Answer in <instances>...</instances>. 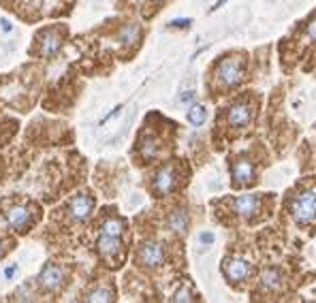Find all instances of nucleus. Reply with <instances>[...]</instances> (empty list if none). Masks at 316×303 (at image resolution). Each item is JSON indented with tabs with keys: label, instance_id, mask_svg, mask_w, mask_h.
Listing matches in <instances>:
<instances>
[{
	"label": "nucleus",
	"instance_id": "f257e3e1",
	"mask_svg": "<svg viewBox=\"0 0 316 303\" xmlns=\"http://www.w3.org/2000/svg\"><path fill=\"white\" fill-rule=\"evenodd\" d=\"M291 214L299 225H310V222H314L316 220V192L308 190L304 194H299L291 205Z\"/></svg>",
	"mask_w": 316,
	"mask_h": 303
},
{
	"label": "nucleus",
	"instance_id": "f03ea898",
	"mask_svg": "<svg viewBox=\"0 0 316 303\" xmlns=\"http://www.w3.org/2000/svg\"><path fill=\"white\" fill-rule=\"evenodd\" d=\"M218 75H220L222 83L237 85L243 79V67L237 58H227V60H222V64L218 67Z\"/></svg>",
	"mask_w": 316,
	"mask_h": 303
},
{
	"label": "nucleus",
	"instance_id": "7ed1b4c3",
	"mask_svg": "<svg viewBox=\"0 0 316 303\" xmlns=\"http://www.w3.org/2000/svg\"><path fill=\"white\" fill-rule=\"evenodd\" d=\"M69 212H71V216H73V220L83 222V220L90 218L92 212H94V201H92L90 197H85V194H77V197L71 199Z\"/></svg>",
	"mask_w": 316,
	"mask_h": 303
},
{
	"label": "nucleus",
	"instance_id": "20e7f679",
	"mask_svg": "<svg viewBox=\"0 0 316 303\" xmlns=\"http://www.w3.org/2000/svg\"><path fill=\"white\" fill-rule=\"evenodd\" d=\"M4 218H6V225L13 230H26L32 225V212L28 207H11L4 214Z\"/></svg>",
	"mask_w": 316,
	"mask_h": 303
},
{
	"label": "nucleus",
	"instance_id": "39448f33",
	"mask_svg": "<svg viewBox=\"0 0 316 303\" xmlns=\"http://www.w3.org/2000/svg\"><path fill=\"white\" fill-rule=\"evenodd\" d=\"M39 282L41 286L45 288V291H58V288L64 284V271L60 269V267H56V265H45L43 267V271H41V276H39Z\"/></svg>",
	"mask_w": 316,
	"mask_h": 303
},
{
	"label": "nucleus",
	"instance_id": "423d86ee",
	"mask_svg": "<svg viewBox=\"0 0 316 303\" xmlns=\"http://www.w3.org/2000/svg\"><path fill=\"white\" fill-rule=\"evenodd\" d=\"M164 261V250L160 243H143L141 250H139V263L146 265V267H158Z\"/></svg>",
	"mask_w": 316,
	"mask_h": 303
},
{
	"label": "nucleus",
	"instance_id": "0eeeda50",
	"mask_svg": "<svg viewBox=\"0 0 316 303\" xmlns=\"http://www.w3.org/2000/svg\"><path fill=\"white\" fill-rule=\"evenodd\" d=\"M222 271H225V276L229 280L241 282V280H246L250 276V263L243 261V258H229L225 267H222Z\"/></svg>",
	"mask_w": 316,
	"mask_h": 303
},
{
	"label": "nucleus",
	"instance_id": "6e6552de",
	"mask_svg": "<svg viewBox=\"0 0 316 303\" xmlns=\"http://www.w3.org/2000/svg\"><path fill=\"white\" fill-rule=\"evenodd\" d=\"M252 118H254V111H252V107L246 103H237L229 109V122H231L233 126H246L252 122Z\"/></svg>",
	"mask_w": 316,
	"mask_h": 303
},
{
	"label": "nucleus",
	"instance_id": "1a4fd4ad",
	"mask_svg": "<svg viewBox=\"0 0 316 303\" xmlns=\"http://www.w3.org/2000/svg\"><path fill=\"white\" fill-rule=\"evenodd\" d=\"M175 188V173L171 167H164L156 173V179H154V190L164 197V194H169L171 190Z\"/></svg>",
	"mask_w": 316,
	"mask_h": 303
},
{
	"label": "nucleus",
	"instance_id": "9d476101",
	"mask_svg": "<svg viewBox=\"0 0 316 303\" xmlns=\"http://www.w3.org/2000/svg\"><path fill=\"white\" fill-rule=\"evenodd\" d=\"M233 207L241 218H252V216L256 214V209H258V199L254 197V194H243V197L235 199Z\"/></svg>",
	"mask_w": 316,
	"mask_h": 303
},
{
	"label": "nucleus",
	"instance_id": "9b49d317",
	"mask_svg": "<svg viewBox=\"0 0 316 303\" xmlns=\"http://www.w3.org/2000/svg\"><path fill=\"white\" fill-rule=\"evenodd\" d=\"M120 237H111V235H100V239H98V252L103 254L105 258H116L118 256V252H120Z\"/></svg>",
	"mask_w": 316,
	"mask_h": 303
},
{
	"label": "nucleus",
	"instance_id": "f8f14e48",
	"mask_svg": "<svg viewBox=\"0 0 316 303\" xmlns=\"http://www.w3.org/2000/svg\"><path fill=\"white\" fill-rule=\"evenodd\" d=\"M261 286L269 293H276L282 288V271L280 269H265L261 276Z\"/></svg>",
	"mask_w": 316,
	"mask_h": 303
},
{
	"label": "nucleus",
	"instance_id": "ddd939ff",
	"mask_svg": "<svg viewBox=\"0 0 316 303\" xmlns=\"http://www.w3.org/2000/svg\"><path fill=\"white\" fill-rule=\"evenodd\" d=\"M233 177H235V184H246V182H252L254 177V167L250 164L248 160H237L235 167H233Z\"/></svg>",
	"mask_w": 316,
	"mask_h": 303
},
{
	"label": "nucleus",
	"instance_id": "4468645a",
	"mask_svg": "<svg viewBox=\"0 0 316 303\" xmlns=\"http://www.w3.org/2000/svg\"><path fill=\"white\" fill-rule=\"evenodd\" d=\"M60 45H62V41H60L58 34L47 32L45 39H43V43H41V54L45 58H52V56H56L60 52Z\"/></svg>",
	"mask_w": 316,
	"mask_h": 303
},
{
	"label": "nucleus",
	"instance_id": "2eb2a0df",
	"mask_svg": "<svg viewBox=\"0 0 316 303\" xmlns=\"http://www.w3.org/2000/svg\"><path fill=\"white\" fill-rule=\"evenodd\" d=\"M169 228L173 230V233H179L184 235L186 230H188V216H186V212H173L169 216Z\"/></svg>",
	"mask_w": 316,
	"mask_h": 303
},
{
	"label": "nucleus",
	"instance_id": "dca6fc26",
	"mask_svg": "<svg viewBox=\"0 0 316 303\" xmlns=\"http://www.w3.org/2000/svg\"><path fill=\"white\" fill-rule=\"evenodd\" d=\"M205 120H207L205 107L192 105V107H190V111H188V122H190V124H192V126H203V124H205Z\"/></svg>",
	"mask_w": 316,
	"mask_h": 303
},
{
	"label": "nucleus",
	"instance_id": "f3484780",
	"mask_svg": "<svg viewBox=\"0 0 316 303\" xmlns=\"http://www.w3.org/2000/svg\"><path fill=\"white\" fill-rule=\"evenodd\" d=\"M85 301H92V303H107V301H113V291H109V288H96V291H92L88 297H85Z\"/></svg>",
	"mask_w": 316,
	"mask_h": 303
},
{
	"label": "nucleus",
	"instance_id": "a211bd4d",
	"mask_svg": "<svg viewBox=\"0 0 316 303\" xmlns=\"http://www.w3.org/2000/svg\"><path fill=\"white\" fill-rule=\"evenodd\" d=\"M103 233H105V235H111V237H120L122 233H124V222L116 220V218L107 220L105 225H103Z\"/></svg>",
	"mask_w": 316,
	"mask_h": 303
},
{
	"label": "nucleus",
	"instance_id": "6ab92c4d",
	"mask_svg": "<svg viewBox=\"0 0 316 303\" xmlns=\"http://www.w3.org/2000/svg\"><path fill=\"white\" fill-rule=\"evenodd\" d=\"M137 37H139V28L137 26H128V28H124V32H122V41H124V43L137 41Z\"/></svg>",
	"mask_w": 316,
	"mask_h": 303
},
{
	"label": "nucleus",
	"instance_id": "aec40b11",
	"mask_svg": "<svg viewBox=\"0 0 316 303\" xmlns=\"http://www.w3.org/2000/svg\"><path fill=\"white\" fill-rule=\"evenodd\" d=\"M171 301H175V303H179V301H182V303H186V301H195V295H192L188 288H182V291H177L173 297H171Z\"/></svg>",
	"mask_w": 316,
	"mask_h": 303
},
{
	"label": "nucleus",
	"instance_id": "412c9836",
	"mask_svg": "<svg viewBox=\"0 0 316 303\" xmlns=\"http://www.w3.org/2000/svg\"><path fill=\"white\" fill-rule=\"evenodd\" d=\"M154 152H156L154 141H146V146H143V156L150 158V156H154Z\"/></svg>",
	"mask_w": 316,
	"mask_h": 303
},
{
	"label": "nucleus",
	"instance_id": "4be33fe9",
	"mask_svg": "<svg viewBox=\"0 0 316 303\" xmlns=\"http://www.w3.org/2000/svg\"><path fill=\"white\" fill-rule=\"evenodd\" d=\"M192 24V21L188 19V17H184V19H173V21H171V26H173V28H188Z\"/></svg>",
	"mask_w": 316,
	"mask_h": 303
},
{
	"label": "nucleus",
	"instance_id": "5701e85b",
	"mask_svg": "<svg viewBox=\"0 0 316 303\" xmlns=\"http://www.w3.org/2000/svg\"><path fill=\"white\" fill-rule=\"evenodd\" d=\"M308 34H310V37L316 41V19H312L310 24H308Z\"/></svg>",
	"mask_w": 316,
	"mask_h": 303
},
{
	"label": "nucleus",
	"instance_id": "b1692460",
	"mask_svg": "<svg viewBox=\"0 0 316 303\" xmlns=\"http://www.w3.org/2000/svg\"><path fill=\"white\" fill-rule=\"evenodd\" d=\"M201 241H203V243H212L214 241V235L212 233H203V235H201Z\"/></svg>",
	"mask_w": 316,
	"mask_h": 303
},
{
	"label": "nucleus",
	"instance_id": "393cba45",
	"mask_svg": "<svg viewBox=\"0 0 316 303\" xmlns=\"http://www.w3.org/2000/svg\"><path fill=\"white\" fill-rule=\"evenodd\" d=\"M0 24H2V30H4V32H11V21H9V19H2Z\"/></svg>",
	"mask_w": 316,
	"mask_h": 303
},
{
	"label": "nucleus",
	"instance_id": "a878e982",
	"mask_svg": "<svg viewBox=\"0 0 316 303\" xmlns=\"http://www.w3.org/2000/svg\"><path fill=\"white\" fill-rule=\"evenodd\" d=\"M15 269H17L15 265H13V267H6V269H4V276H6V278H11L13 273H15Z\"/></svg>",
	"mask_w": 316,
	"mask_h": 303
},
{
	"label": "nucleus",
	"instance_id": "bb28decb",
	"mask_svg": "<svg viewBox=\"0 0 316 303\" xmlns=\"http://www.w3.org/2000/svg\"><path fill=\"white\" fill-rule=\"evenodd\" d=\"M192 98H195V92H186V94L182 96V100H184V103H186V100H192Z\"/></svg>",
	"mask_w": 316,
	"mask_h": 303
},
{
	"label": "nucleus",
	"instance_id": "cd10ccee",
	"mask_svg": "<svg viewBox=\"0 0 316 303\" xmlns=\"http://www.w3.org/2000/svg\"><path fill=\"white\" fill-rule=\"evenodd\" d=\"M227 2V0H218V2L216 4H214V9H218V6H222V4H225Z\"/></svg>",
	"mask_w": 316,
	"mask_h": 303
},
{
	"label": "nucleus",
	"instance_id": "c85d7f7f",
	"mask_svg": "<svg viewBox=\"0 0 316 303\" xmlns=\"http://www.w3.org/2000/svg\"><path fill=\"white\" fill-rule=\"evenodd\" d=\"M4 254V243H2V239H0V256Z\"/></svg>",
	"mask_w": 316,
	"mask_h": 303
}]
</instances>
